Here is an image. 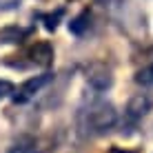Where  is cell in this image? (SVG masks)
Listing matches in <instances>:
<instances>
[{
  "label": "cell",
  "instance_id": "1",
  "mask_svg": "<svg viewBox=\"0 0 153 153\" xmlns=\"http://www.w3.org/2000/svg\"><path fill=\"white\" fill-rule=\"evenodd\" d=\"M115 122H118L115 107L111 102H104V100L93 102L84 113V126L89 133H107Z\"/></svg>",
  "mask_w": 153,
  "mask_h": 153
},
{
  "label": "cell",
  "instance_id": "2",
  "mask_svg": "<svg viewBox=\"0 0 153 153\" xmlns=\"http://www.w3.org/2000/svg\"><path fill=\"white\" fill-rule=\"evenodd\" d=\"M51 82H53V73H42V76H33V78L25 80L18 89H16L13 96H11V100H13L16 104H27L29 100H33V98L42 91V89H45L47 84H51Z\"/></svg>",
  "mask_w": 153,
  "mask_h": 153
},
{
  "label": "cell",
  "instance_id": "3",
  "mask_svg": "<svg viewBox=\"0 0 153 153\" xmlns=\"http://www.w3.org/2000/svg\"><path fill=\"white\" fill-rule=\"evenodd\" d=\"M87 82L91 84L96 91H107L113 84V73L104 62H93L87 69Z\"/></svg>",
  "mask_w": 153,
  "mask_h": 153
},
{
  "label": "cell",
  "instance_id": "4",
  "mask_svg": "<svg viewBox=\"0 0 153 153\" xmlns=\"http://www.w3.org/2000/svg\"><path fill=\"white\" fill-rule=\"evenodd\" d=\"M151 107H153V98L149 93H135V96L126 102V118L129 120H140L151 111Z\"/></svg>",
  "mask_w": 153,
  "mask_h": 153
},
{
  "label": "cell",
  "instance_id": "5",
  "mask_svg": "<svg viewBox=\"0 0 153 153\" xmlns=\"http://www.w3.org/2000/svg\"><path fill=\"white\" fill-rule=\"evenodd\" d=\"M27 58H29L31 65H36V67H51V62H53V49H51L49 42H36L27 51Z\"/></svg>",
  "mask_w": 153,
  "mask_h": 153
},
{
  "label": "cell",
  "instance_id": "6",
  "mask_svg": "<svg viewBox=\"0 0 153 153\" xmlns=\"http://www.w3.org/2000/svg\"><path fill=\"white\" fill-rule=\"evenodd\" d=\"M31 33V29H20V27H7L0 31V42H22Z\"/></svg>",
  "mask_w": 153,
  "mask_h": 153
},
{
  "label": "cell",
  "instance_id": "7",
  "mask_svg": "<svg viewBox=\"0 0 153 153\" xmlns=\"http://www.w3.org/2000/svg\"><path fill=\"white\" fill-rule=\"evenodd\" d=\"M89 20H91V13L89 11H82L80 16H76V18L69 22V31L73 36H82L84 31L89 29Z\"/></svg>",
  "mask_w": 153,
  "mask_h": 153
},
{
  "label": "cell",
  "instance_id": "8",
  "mask_svg": "<svg viewBox=\"0 0 153 153\" xmlns=\"http://www.w3.org/2000/svg\"><path fill=\"white\" fill-rule=\"evenodd\" d=\"M9 153H36V140L25 135V138H18L13 142V146L9 149Z\"/></svg>",
  "mask_w": 153,
  "mask_h": 153
},
{
  "label": "cell",
  "instance_id": "9",
  "mask_svg": "<svg viewBox=\"0 0 153 153\" xmlns=\"http://www.w3.org/2000/svg\"><path fill=\"white\" fill-rule=\"evenodd\" d=\"M62 16H65V9H56L53 13H40L38 18L45 22V29L47 31H56L58 25H60V20H62Z\"/></svg>",
  "mask_w": 153,
  "mask_h": 153
},
{
  "label": "cell",
  "instance_id": "10",
  "mask_svg": "<svg viewBox=\"0 0 153 153\" xmlns=\"http://www.w3.org/2000/svg\"><path fill=\"white\" fill-rule=\"evenodd\" d=\"M135 82L142 84V87H151L153 84V62L146 67H142V69L135 73Z\"/></svg>",
  "mask_w": 153,
  "mask_h": 153
},
{
  "label": "cell",
  "instance_id": "11",
  "mask_svg": "<svg viewBox=\"0 0 153 153\" xmlns=\"http://www.w3.org/2000/svg\"><path fill=\"white\" fill-rule=\"evenodd\" d=\"M13 91H16V87L9 80H0V100H4V98H11L13 96Z\"/></svg>",
  "mask_w": 153,
  "mask_h": 153
}]
</instances>
